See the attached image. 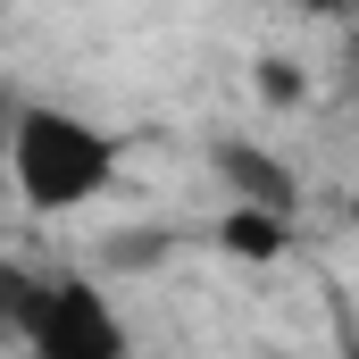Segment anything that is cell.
<instances>
[{"label":"cell","instance_id":"cell-1","mask_svg":"<svg viewBox=\"0 0 359 359\" xmlns=\"http://www.w3.org/2000/svg\"><path fill=\"white\" fill-rule=\"evenodd\" d=\"M8 168H17L25 209L59 217V209H84L117 176V142L100 126H84V117H67V109H25L17 134H8Z\"/></svg>","mask_w":359,"mask_h":359},{"label":"cell","instance_id":"cell-2","mask_svg":"<svg viewBox=\"0 0 359 359\" xmlns=\"http://www.w3.org/2000/svg\"><path fill=\"white\" fill-rule=\"evenodd\" d=\"M25 343H34V359H126V326L92 284L59 276V284H42V309H34Z\"/></svg>","mask_w":359,"mask_h":359},{"label":"cell","instance_id":"cell-3","mask_svg":"<svg viewBox=\"0 0 359 359\" xmlns=\"http://www.w3.org/2000/svg\"><path fill=\"white\" fill-rule=\"evenodd\" d=\"M217 168H226V184L243 192V209H268V217H284V226H292V209H301V184L284 176L268 151H251V142H226V151H217Z\"/></svg>","mask_w":359,"mask_h":359},{"label":"cell","instance_id":"cell-4","mask_svg":"<svg viewBox=\"0 0 359 359\" xmlns=\"http://www.w3.org/2000/svg\"><path fill=\"white\" fill-rule=\"evenodd\" d=\"M217 243H226L234 259H276V251L292 243V226H284V217H268V209H234V217L217 226Z\"/></svg>","mask_w":359,"mask_h":359},{"label":"cell","instance_id":"cell-5","mask_svg":"<svg viewBox=\"0 0 359 359\" xmlns=\"http://www.w3.org/2000/svg\"><path fill=\"white\" fill-rule=\"evenodd\" d=\"M34 309H42V276L34 268H17V259H0V343L17 334H34Z\"/></svg>","mask_w":359,"mask_h":359},{"label":"cell","instance_id":"cell-6","mask_svg":"<svg viewBox=\"0 0 359 359\" xmlns=\"http://www.w3.org/2000/svg\"><path fill=\"white\" fill-rule=\"evenodd\" d=\"M259 92H268L276 109H301V100H309V84H301L292 59H259Z\"/></svg>","mask_w":359,"mask_h":359},{"label":"cell","instance_id":"cell-7","mask_svg":"<svg viewBox=\"0 0 359 359\" xmlns=\"http://www.w3.org/2000/svg\"><path fill=\"white\" fill-rule=\"evenodd\" d=\"M301 8H309V17H343L351 0H301Z\"/></svg>","mask_w":359,"mask_h":359},{"label":"cell","instance_id":"cell-8","mask_svg":"<svg viewBox=\"0 0 359 359\" xmlns=\"http://www.w3.org/2000/svg\"><path fill=\"white\" fill-rule=\"evenodd\" d=\"M351 359H359V343H351Z\"/></svg>","mask_w":359,"mask_h":359}]
</instances>
